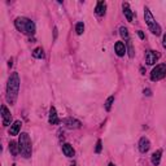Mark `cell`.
<instances>
[{
  "label": "cell",
  "instance_id": "obj_19",
  "mask_svg": "<svg viewBox=\"0 0 166 166\" xmlns=\"http://www.w3.org/2000/svg\"><path fill=\"white\" fill-rule=\"evenodd\" d=\"M113 101H114V96H109L108 99H106V101H105V109L106 110H110V108H112V104H113Z\"/></svg>",
  "mask_w": 166,
  "mask_h": 166
},
{
  "label": "cell",
  "instance_id": "obj_4",
  "mask_svg": "<svg viewBox=\"0 0 166 166\" xmlns=\"http://www.w3.org/2000/svg\"><path fill=\"white\" fill-rule=\"evenodd\" d=\"M144 20H145L147 25H148L149 30L152 31V34H155V35H160V34H161V27H160V25L155 21L151 11H149L148 8L144 9Z\"/></svg>",
  "mask_w": 166,
  "mask_h": 166
},
{
  "label": "cell",
  "instance_id": "obj_8",
  "mask_svg": "<svg viewBox=\"0 0 166 166\" xmlns=\"http://www.w3.org/2000/svg\"><path fill=\"white\" fill-rule=\"evenodd\" d=\"M62 123H64L68 128H79L81 125H82L79 121L74 120V118H65V120L62 121Z\"/></svg>",
  "mask_w": 166,
  "mask_h": 166
},
{
  "label": "cell",
  "instance_id": "obj_2",
  "mask_svg": "<svg viewBox=\"0 0 166 166\" xmlns=\"http://www.w3.org/2000/svg\"><path fill=\"white\" fill-rule=\"evenodd\" d=\"M14 26L25 35H34L35 34V24L26 17H17L14 21Z\"/></svg>",
  "mask_w": 166,
  "mask_h": 166
},
{
  "label": "cell",
  "instance_id": "obj_24",
  "mask_svg": "<svg viewBox=\"0 0 166 166\" xmlns=\"http://www.w3.org/2000/svg\"><path fill=\"white\" fill-rule=\"evenodd\" d=\"M138 35H139V38H140V39H144V34H143V31H138Z\"/></svg>",
  "mask_w": 166,
  "mask_h": 166
},
{
  "label": "cell",
  "instance_id": "obj_16",
  "mask_svg": "<svg viewBox=\"0 0 166 166\" xmlns=\"http://www.w3.org/2000/svg\"><path fill=\"white\" fill-rule=\"evenodd\" d=\"M161 155H162V151H161V149L156 151V152L152 155V164L155 165V166L160 165V161H161Z\"/></svg>",
  "mask_w": 166,
  "mask_h": 166
},
{
  "label": "cell",
  "instance_id": "obj_20",
  "mask_svg": "<svg viewBox=\"0 0 166 166\" xmlns=\"http://www.w3.org/2000/svg\"><path fill=\"white\" fill-rule=\"evenodd\" d=\"M76 31H77L78 35H82L83 31H84V24L83 22H78L76 25Z\"/></svg>",
  "mask_w": 166,
  "mask_h": 166
},
{
  "label": "cell",
  "instance_id": "obj_15",
  "mask_svg": "<svg viewBox=\"0 0 166 166\" xmlns=\"http://www.w3.org/2000/svg\"><path fill=\"white\" fill-rule=\"evenodd\" d=\"M123 13H125V16H126L128 22H133V12H131L130 5H128L127 3H123Z\"/></svg>",
  "mask_w": 166,
  "mask_h": 166
},
{
  "label": "cell",
  "instance_id": "obj_21",
  "mask_svg": "<svg viewBox=\"0 0 166 166\" xmlns=\"http://www.w3.org/2000/svg\"><path fill=\"white\" fill-rule=\"evenodd\" d=\"M120 34H121V36H122V38H123V39H130V38H128V31H127V29H126V27H123V26H122L121 27V29H120Z\"/></svg>",
  "mask_w": 166,
  "mask_h": 166
},
{
  "label": "cell",
  "instance_id": "obj_27",
  "mask_svg": "<svg viewBox=\"0 0 166 166\" xmlns=\"http://www.w3.org/2000/svg\"><path fill=\"white\" fill-rule=\"evenodd\" d=\"M108 166H114V164H109Z\"/></svg>",
  "mask_w": 166,
  "mask_h": 166
},
{
  "label": "cell",
  "instance_id": "obj_18",
  "mask_svg": "<svg viewBox=\"0 0 166 166\" xmlns=\"http://www.w3.org/2000/svg\"><path fill=\"white\" fill-rule=\"evenodd\" d=\"M33 56L35 58H43L44 57V51H43L42 47H38V48H35L33 51Z\"/></svg>",
  "mask_w": 166,
  "mask_h": 166
},
{
  "label": "cell",
  "instance_id": "obj_5",
  "mask_svg": "<svg viewBox=\"0 0 166 166\" xmlns=\"http://www.w3.org/2000/svg\"><path fill=\"white\" fill-rule=\"evenodd\" d=\"M166 77V65L165 64H160L156 65L153 68V70L151 71V79L153 82H157V81L162 79V78Z\"/></svg>",
  "mask_w": 166,
  "mask_h": 166
},
{
  "label": "cell",
  "instance_id": "obj_10",
  "mask_svg": "<svg viewBox=\"0 0 166 166\" xmlns=\"http://www.w3.org/2000/svg\"><path fill=\"white\" fill-rule=\"evenodd\" d=\"M114 49H115V53H117L120 57L125 56V53H126V46H125L123 42H117V43H115Z\"/></svg>",
  "mask_w": 166,
  "mask_h": 166
},
{
  "label": "cell",
  "instance_id": "obj_22",
  "mask_svg": "<svg viewBox=\"0 0 166 166\" xmlns=\"http://www.w3.org/2000/svg\"><path fill=\"white\" fill-rule=\"evenodd\" d=\"M127 47H128V55H130V57H134V48H133V43H131L130 39L127 40Z\"/></svg>",
  "mask_w": 166,
  "mask_h": 166
},
{
  "label": "cell",
  "instance_id": "obj_26",
  "mask_svg": "<svg viewBox=\"0 0 166 166\" xmlns=\"http://www.w3.org/2000/svg\"><path fill=\"white\" fill-rule=\"evenodd\" d=\"M162 46H164L165 48H166V34L164 35V43H162Z\"/></svg>",
  "mask_w": 166,
  "mask_h": 166
},
{
  "label": "cell",
  "instance_id": "obj_6",
  "mask_svg": "<svg viewBox=\"0 0 166 166\" xmlns=\"http://www.w3.org/2000/svg\"><path fill=\"white\" fill-rule=\"evenodd\" d=\"M1 120H3V125H4V126H9V125H11L12 114H11V110H9L5 105L1 106Z\"/></svg>",
  "mask_w": 166,
  "mask_h": 166
},
{
  "label": "cell",
  "instance_id": "obj_7",
  "mask_svg": "<svg viewBox=\"0 0 166 166\" xmlns=\"http://www.w3.org/2000/svg\"><path fill=\"white\" fill-rule=\"evenodd\" d=\"M160 57H161V55H160L158 52H156V51H148V52L145 53V62L148 65H153V64H156V61H157Z\"/></svg>",
  "mask_w": 166,
  "mask_h": 166
},
{
  "label": "cell",
  "instance_id": "obj_14",
  "mask_svg": "<svg viewBox=\"0 0 166 166\" xmlns=\"http://www.w3.org/2000/svg\"><path fill=\"white\" fill-rule=\"evenodd\" d=\"M49 123L51 125H57L58 122V117H57V113H56V109H55V106H52L51 108V110H49Z\"/></svg>",
  "mask_w": 166,
  "mask_h": 166
},
{
  "label": "cell",
  "instance_id": "obj_17",
  "mask_svg": "<svg viewBox=\"0 0 166 166\" xmlns=\"http://www.w3.org/2000/svg\"><path fill=\"white\" fill-rule=\"evenodd\" d=\"M9 151L13 156H17L18 153H20V147H18V144L16 142H11L9 143Z\"/></svg>",
  "mask_w": 166,
  "mask_h": 166
},
{
  "label": "cell",
  "instance_id": "obj_3",
  "mask_svg": "<svg viewBox=\"0 0 166 166\" xmlns=\"http://www.w3.org/2000/svg\"><path fill=\"white\" fill-rule=\"evenodd\" d=\"M18 147H20V153L25 158L31 157V140L30 136L26 133H22L18 139Z\"/></svg>",
  "mask_w": 166,
  "mask_h": 166
},
{
  "label": "cell",
  "instance_id": "obj_23",
  "mask_svg": "<svg viewBox=\"0 0 166 166\" xmlns=\"http://www.w3.org/2000/svg\"><path fill=\"white\" fill-rule=\"evenodd\" d=\"M101 148H103V143H101V140H98V143H96L95 152H96V153H100V152H101Z\"/></svg>",
  "mask_w": 166,
  "mask_h": 166
},
{
  "label": "cell",
  "instance_id": "obj_25",
  "mask_svg": "<svg viewBox=\"0 0 166 166\" xmlns=\"http://www.w3.org/2000/svg\"><path fill=\"white\" fill-rule=\"evenodd\" d=\"M144 93H145L147 96H151V90H144Z\"/></svg>",
  "mask_w": 166,
  "mask_h": 166
},
{
  "label": "cell",
  "instance_id": "obj_13",
  "mask_svg": "<svg viewBox=\"0 0 166 166\" xmlns=\"http://www.w3.org/2000/svg\"><path fill=\"white\" fill-rule=\"evenodd\" d=\"M95 12L98 16H104L105 12H106V4L105 1H99L96 4V8H95Z\"/></svg>",
  "mask_w": 166,
  "mask_h": 166
},
{
  "label": "cell",
  "instance_id": "obj_28",
  "mask_svg": "<svg viewBox=\"0 0 166 166\" xmlns=\"http://www.w3.org/2000/svg\"><path fill=\"white\" fill-rule=\"evenodd\" d=\"M71 166H73V165H71Z\"/></svg>",
  "mask_w": 166,
  "mask_h": 166
},
{
  "label": "cell",
  "instance_id": "obj_12",
  "mask_svg": "<svg viewBox=\"0 0 166 166\" xmlns=\"http://www.w3.org/2000/svg\"><path fill=\"white\" fill-rule=\"evenodd\" d=\"M62 152H64V155L66 156V157H73L74 156V148H73V145H70L69 143H65V144H62Z\"/></svg>",
  "mask_w": 166,
  "mask_h": 166
},
{
  "label": "cell",
  "instance_id": "obj_11",
  "mask_svg": "<svg viewBox=\"0 0 166 166\" xmlns=\"http://www.w3.org/2000/svg\"><path fill=\"white\" fill-rule=\"evenodd\" d=\"M21 121H14L13 125H11V130H9V134L12 136H16L20 134V130H21Z\"/></svg>",
  "mask_w": 166,
  "mask_h": 166
},
{
  "label": "cell",
  "instance_id": "obj_1",
  "mask_svg": "<svg viewBox=\"0 0 166 166\" xmlns=\"http://www.w3.org/2000/svg\"><path fill=\"white\" fill-rule=\"evenodd\" d=\"M20 91V77L18 73H13L8 79L7 84V101L9 104H14Z\"/></svg>",
  "mask_w": 166,
  "mask_h": 166
},
{
  "label": "cell",
  "instance_id": "obj_9",
  "mask_svg": "<svg viewBox=\"0 0 166 166\" xmlns=\"http://www.w3.org/2000/svg\"><path fill=\"white\" fill-rule=\"evenodd\" d=\"M149 148H151V143H149V140L147 139V138H142L139 142V151L142 153H147L149 151Z\"/></svg>",
  "mask_w": 166,
  "mask_h": 166
}]
</instances>
